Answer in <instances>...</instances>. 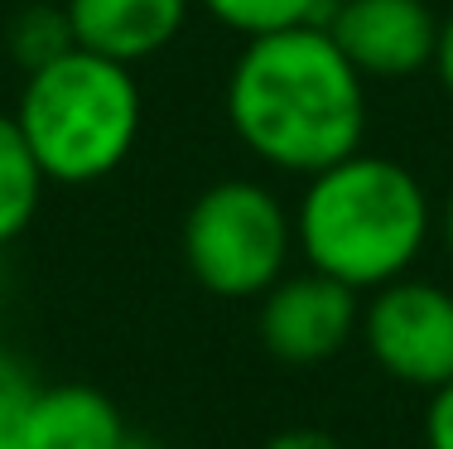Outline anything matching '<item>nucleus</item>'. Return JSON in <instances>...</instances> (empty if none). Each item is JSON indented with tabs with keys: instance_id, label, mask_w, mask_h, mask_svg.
Wrapping results in <instances>:
<instances>
[{
	"instance_id": "4468645a",
	"label": "nucleus",
	"mask_w": 453,
	"mask_h": 449,
	"mask_svg": "<svg viewBox=\"0 0 453 449\" xmlns=\"http://www.w3.org/2000/svg\"><path fill=\"white\" fill-rule=\"evenodd\" d=\"M425 449H453V382H444L439 391H429Z\"/></svg>"
},
{
	"instance_id": "f257e3e1",
	"label": "nucleus",
	"mask_w": 453,
	"mask_h": 449,
	"mask_svg": "<svg viewBox=\"0 0 453 449\" xmlns=\"http://www.w3.org/2000/svg\"><path fill=\"white\" fill-rule=\"evenodd\" d=\"M222 102L236 141L280 174L309 179L357 155L366 135V78L314 25L246 39Z\"/></svg>"
},
{
	"instance_id": "dca6fc26",
	"label": "nucleus",
	"mask_w": 453,
	"mask_h": 449,
	"mask_svg": "<svg viewBox=\"0 0 453 449\" xmlns=\"http://www.w3.org/2000/svg\"><path fill=\"white\" fill-rule=\"evenodd\" d=\"M434 78L439 88L453 97V10L439 19V44H434Z\"/></svg>"
},
{
	"instance_id": "1a4fd4ad",
	"label": "nucleus",
	"mask_w": 453,
	"mask_h": 449,
	"mask_svg": "<svg viewBox=\"0 0 453 449\" xmlns=\"http://www.w3.org/2000/svg\"><path fill=\"white\" fill-rule=\"evenodd\" d=\"M29 449H116L131 435L121 406L88 382L39 387L29 406Z\"/></svg>"
},
{
	"instance_id": "2eb2a0df",
	"label": "nucleus",
	"mask_w": 453,
	"mask_h": 449,
	"mask_svg": "<svg viewBox=\"0 0 453 449\" xmlns=\"http://www.w3.org/2000/svg\"><path fill=\"white\" fill-rule=\"evenodd\" d=\"M261 449H348V445H342L338 435L319 430V425H289V430L271 435Z\"/></svg>"
},
{
	"instance_id": "39448f33",
	"label": "nucleus",
	"mask_w": 453,
	"mask_h": 449,
	"mask_svg": "<svg viewBox=\"0 0 453 449\" xmlns=\"http://www.w3.org/2000/svg\"><path fill=\"white\" fill-rule=\"evenodd\" d=\"M357 338L391 382L439 391L453 382V290L434 281H386L362 299Z\"/></svg>"
},
{
	"instance_id": "7ed1b4c3",
	"label": "nucleus",
	"mask_w": 453,
	"mask_h": 449,
	"mask_svg": "<svg viewBox=\"0 0 453 449\" xmlns=\"http://www.w3.org/2000/svg\"><path fill=\"white\" fill-rule=\"evenodd\" d=\"M15 121L49 184H96L131 159L145 97L126 63L68 49L49 68L25 73Z\"/></svg>"
},
{
	"instance_id": "f8f14e48",
	"label": "nucleus",
	"mask_w": 453,
	"mask_h": 449,
	"mask_svg": "<svg viewBox=\"0 0 453 449\" xmlns=\"http://www.w3.org/2000/svg\"><path fill=\"white\" fill-rule=\"evenodd\" d=\"M5 49L15 58L19 73H39L49 68L53 58H63L68 49H78L68 25V10L63 5H25L5 29Z\"/></svg>"
},
{
	"instance_id": "f03ea898",
	"label": "nucleus",
	"mask_w": 453,
	"mask_h": 449,
	"mask_svg": "<svg viewBox=\"0 0 453 449\" xmlns=\"http://www.w3.org/2000/svg\"><path fill=\"white\" fill-rule=\"evenodd\" d=\"M434 237V203L425 184L391 155H357L309 174L295 208V247L304 266L352 285L357 295L410 275Z\"/></svg>"
},
{
	"instance_id": "6e6552de",
	"label": "nucleus",
	"mask_w": 453,
	"mask_h": 449,
	"mask_svg": "<svg viewBox=\"0 0 453 449\" xmlns=\"http://www.w3.org/2000/svg\"><path fill=\"white\" fill-rule=\"evenodd\" d=\"M193 0H63L78 49L116 58L126 68L165 53L188 25Z\"/></svg>"
},
{
	"instance_id": "a211bd4d",
	"label": "nucleus",
	"mask_w": 453,
	"mask_h": 449,
	"mask_svg": "<svg viewBox=\"0 0 453 449\" xmlns=\"http://www.w3.org/2000/svg\"><path fill=\"white\" fill-rule=\"evenodd\" d=\"M116 449H159V445H155V440H145V435H126V440L116 445Z\"/></svg>"
},
{
	"instance_id": "f3484780",
	"label": "nucleus",
	"mask_w": 453,
	"mask_h": 449,
	"mask_svg": "<svg viewBox=\"0 0 453 449\" xmlns=\"http://www.w3.org/2000/svg\"><path fill=\"white\" fill-rule=\"evenodd\" d=\"M434 232H439V242H444V252H449V261H453V189H449L444 208L434 213Z\"/></svg>"
},
{
	"instance_id": "9b49d317",
	"label": "nucleus",
	"mask_w": 453,
	"mask_h": 449,
	"mask_svg": "<svg viewBox=\"0 0 453 449\" xmlns=\"http://www.w3.org/2000/svg\"><path fill=\"white\" fill-rule=\"evenodd\" d=\"M198 5L232 35L261 39V35H280V29H299V25L323 29L338 0H198Z\"/></svg>"
},
{
	"instance_id": "423d86ee",
	"label": "nucleus",
	"mask_w": 453,
	"mask_h": 449,
	"mask_svg": "<svg viewBox=\"0 0 453 449\" xmlns=\"http://www.w3.org/2000/svg\"><path fill=\"white\" fill-rule=\"evenodd\" d=\"M256 305V334L265 352L289 368H319L338 358L362 324V295L314 266L299 275L285 271Z\"/></svg>"
},
{
	"instance_id": "ddd939ff",
	"label": "nucleus",
	"mask_w": 453,
	"mask_h": 449,
	"mask_svg": "<svg viewBox=\"0 0 453 449\" xmlns=\"http://www.w3.org/2000/svg\"><path fill=\"white\" fill-rule=\"evenodd\" d=\"M39 397V382L15 352L0 348V449H29V406Z\"/></svg>"
},
{
	"instance_id": "20e7f679",
	"label": "nucleus",
	"mask_w": 453,
	"mask_h": 449,
	"mask_svg": "<svg viewBox=\"0 0 453 449\" xmlns=\"http://www.w3.org/2000/svg\"><path fill=\"white\" fill-rule=\"evenodd\" d=\"M188 275L218 299H261L295 256V213L261 179H218L179 228Z\"/></svg>"
},
{
	"instance_id": "0eeeda50",
	"label": "nucleus",
	"mask_w": 453,
	"mask_h": 449,
	"mask_svg": "<svg viewBox=\"0 0 453 449\" xmlns=\"http://www.w3.org/2000/svg\"><path fill=\"white\" fill-rule=\"evenodd\" d=\"M323 29L366 82H405L434 68L439 15L425 0H338Z\"/></svg>"
},
{
	"instance_id": "9d476101",
	"label": "nucleus",
	"mask_w": 453,
	"mask_h": 449,
	"mask_svg": "<svg viewBox=\"0 0 453 449\" xmlns=\"http://www.w3.org/2000/svg\"><path fill=\"white\" fill-rule=\"evenodd\" d=\"M44 189L49 174L39 169L15 112H0V247L29 232V222L39 218V203H44Z\"/></svg>"
}]
</instances>
